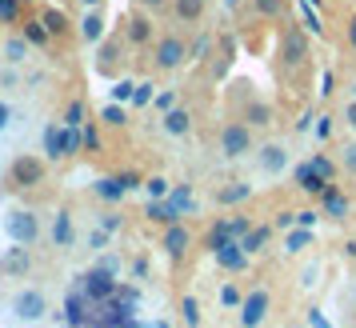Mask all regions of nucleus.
I'll use <instances>...</instances> for the list:
<instances>
[{"instance_id":"obj_44","label":"nucleus","mask_w":356,"mask_h":328,"mask_svg":"<svg viewBox=\"0 0 356 328\" xmlns=\"http://www.w3.org/2000/svg\"><path fill=\"white\" fill-rule=\"evenodd\" d=\"M340 164H344L348 172H356V140H353L348 148H344V152H340Z\"/></svg>"},{"instance_id":"obj_47","label":"nucleus","mask_w":356,"mask_h":328,"mask_svg":"<svg viewBox=\"0 0 356 328\" xmlns=\"http://www.w3.org/2000/svg\"><path fill=\"white\" fill-rule=\"evenodd\" d=\"M344 124H348V129L356 132V97L348 100V108H344Z\"/></svg>"},{"instance_id":"obj_5","label":"nucleus","mask_w":356,"mask_h":328,"mask_svg":"<svg viewBox=\"0 0 356 328\" xmlns=\"http://www.w3.org/2000/svg\"><path fill=\"white\" fill-rule=\"evenodd\" d=\"M248 152H252V129L241 124V120L225 124V129H220V156H225V161H241Z\"/></svg>"},{"instance_id":"obj_8","label":"nucleus","mask_w":356,"mask_h":328,"mask_svg":"<svg viewBox=\"0 0 356 328\" xmlns=\"http://www.w3.org/2000/svg\"><path fill=\"white\" fill-rule=\"evenodd\" d=\"M184 60H188V44H184L180 36H161V40H156V49H152V65L161 68V72H177Z\"/></svg>"},{"instance_id":"obj_9","label":"nucleus","mask_w":356,"mask_h":328,"mask_svg":"<svg viewBox=\"0 0 356 328\" xmlns=\"http://www.w3.org/2000/svg\"><path fill=\"white\" fill-rule=\"evenodd\" d=\"M88 312H92V300L84 296L81 284H72L65 296V325L68 328H88Z\"/></svg>"},{"instance_id":"obj_16","label":"nucleus","mask_w":356,"mask_h":328,"mask_svg":"<svg viewBox=\"0 0 356 328\" xmlns=\"http://www.w3.org/2000/svg\"><path fill=\"white\" fill-rule=\"evenodd\" d=\"M81 40H84V44H100V40H104V17H100V8H84Z\"/></svg>"},{"instance_id":"obj_34","label":"nucleus","mask_w":356,"mask_h":328,"mask_svg":"<svg viewBox=\"0 0 356 328\" xmlns=\"http://www.w3.org/2000/svg\"><path fill=\"white\" fill-rule=\"evenodd\" d=\"M308 245H312V232H305V229L289 232V240H284V248H289V252H305Z\"/></svg>"},{"instance_id":"obj_35","label":"nucleus","mask_w":356,"mask_h":328,"mask_svg":"<svg viewBox=\"0 0 356 328\" xmlns=\"http://www.w3.org/2000/svg\"><path fill=\"white\" fill-rule=\"evenodd\" d=\"M260 17H284V0H252Z\"/></svg>"},{"instance_id":"obj_26","label":"nucleus","mask_w":356,"mask_h":328,"mask_svg":"<svg viewBox=\"0 0 356 328\" xmlns=\"http://www.w3.org/2000/svg\"><path fill=\"white\" fill-rule=\"evenodd\" d=\"M24 56H29V40L24 36H8L4 40V60L8 65H24Z\"/></svg>"},{"instance_id":"obj_24","label":"nucleus","mask_w":356,"mask_h":328,"mask_svg":"<svg viewBox=\"0 0 356 328\" xmlns=\"http://www.w3.org/2000/svg\"><path fill=\"white\" fill-rule=\"evenodd\" d=\"M248 197H252V184H244V181H232V184H225V188L216 192L220 204H241V200H248Z\"/></svg>"},{"instance_id":"obj_6","label":"nucleus","mask_w":356,"mask_h":328,"mask_svg":"<svg viewBox=\"0 0 356 328\" xmlns=\"http://www.w3.org/2000/svg\"><path fill=\"white\" fill-rule=\"evenodd\" d=\"M4 232L13 236V240H20V245H36V236H40V216L33 213V208H13V213L4 216Z\"/></svg>"},{"instance_id":"obj_13","label":"nucleus","mask_w":356,"mask_h":328,"mask_svg":"<svg viewBox=\"0 0 356 328\" xmlns=\"http://www.w3.org/2000/svg\"><path fill=\"white\" fill-rule=\"evenodd\" d=\"M257 164H260V172H264V177H280V172L289 168V148H284V145L257 148Z\"/></svg>"},{"instance_id":"obj_31","label":"nucleus","mask_w":356,"mask_h":328,"mask_svg":"<svg viewBox=\"0 0 356 328\" xmlns=\"http://www.w3.org/2000/svg\"><path fill=\"white\" fill-rule=\"evenodd\" d=\"M145 192H148V200H164L168 192H172V184L164 181V177H148V181H145Z\"/></svg>"},{"instance_id":"obj_42","label":"nucleus","mask_w":356,"mask_h":328,"mask_svg":"<svg viewBox=\"0 0 356 328\" xmlns=\"http://www.w3.org/2000/svg\"><path fill=\"white\" fill-rule=\"evenodd\" d=\"M152 100H156L152 84H136V92H132V104H136V108H145V104H152Z\"/></svg>"},{"instance_id":"obj_30","label":"nucleus","mask_w":356,"mask_h":328,"mask_svg":"<svg viewBox=\"0 0 356 328\" xmlns=\"http://www.w3.org/2000/svg\"><path fill=\"white\" fill-rule=\"evenodd\" d=\"M180 320L188 328H200V300H196V296H184V300H180Z\"/></svg>"},{"instance_id":"obj_39","label":"nucleus","mask_w":356,"mask_h":328,"mask_svg":"<svg viewBox=\"0 0 356 328\" xmlns=\"http://www.w3.org/2000/svg\"><path fill=\"white\" fill-rule=\"evenodd\" d=\"M84 148H88V152H100V129L97 124H92V120H84Z\"/></svg>"},{"instance_id":"obj_17","label":"nucleus","mask_w":356,"mask_h":328,"mask_svg":"<svg viewBox=\"0 0 356 328\" xmlns=\"http://www.w3.org/2000/svg\"><path fill=\"white\" fill-rule=\"evenodd\" d=\"M124 40H129V44H148V40H152V17L136 13V17L124 20Z\"/></svg>"},{"instance_id":"obj_15","label":"nucleus","mask_w":356,"mask_h":328,"mask_svg":"<svg viewBox=\"0 0 356 328\" xmlns=\"http://www.w3.org/2000/svg\"><path fill=\"white\" fill-rule=\"evenodd\" d=\"M188 245H193V232L184 229V224H168V229H164V240H161V248L164 252H168V256H172V261H184V252H188Z\"/></svg>"},{"instance_id":"obj_12","label":"nucleus","mask_w":356,"mask_h":328,"mask_svg":"<svg viewBox=\"0 0 356 328\" xmlns=\"http://www.w3.org/2000/svg\"><path fill=\"white\" fill-rule=\"evenodd\" d=\"M212 256H216V264L220 268H228V272H244L248 268V252H244V245L232 236V240H225V245L212 248Z\"/></svg>"},{"instance_id":"obj_56","label":"nucleus","mask_w":356,"mask_h":328,"mask_svg":"<svg viewBox=\"0 0 356 328\" xmlns=\"http://www.w3.org/2000/svg\"><path fill=\"white\" fill-rule=\"evenodd\" d=\"M84 8H100V0H81Z\"/></svg>"},{"instance_id":"obj_46","label":"nucleus","mask_w":356,"mask_h":328,"mask_svg":"<svg viewBox=\"0 0 356 328\" xmlns=\"http://www.w3.org/2000/svg\"><path fill=\"white\" fill-rule=\"evenodd\" d=\"M100 229L116 232V229H120V216H116V213H104V216H100Z\"/></svg>"},{"instance_id":"obj_41","label":"nucleus","mask_w":356,"mask_h":328,"mask_svg":"<svg viewBox=\"0 0 356 328\" xmlns=\"http://www.w3.org/2000/svg\"><path fill=\"white\" fill-rule=\"evenodd\" d=\"M241 288H236V284H225V288H220V304H225V309H241Z\"/></svg>"},{"instance_id":"obj_38","label":"nucleus","mask_w":356,"mask_h":328,"mask_svg":"<svg viewBox=\"0 0 356 328\" xmlns=\"http://www.w3.org/2000/svg\"><path fill=\"white\" fill-rule=\"evenodd\" d=\"M132 92H136V84L132 81H116L113 84V100L116 104H132Z\"/></svg>"},{"instance_id":"obj_1","label":"nucleus","mask_w":356,"mask_h":328,"mask_svg":"<svg viewBox=\"0 0 356 328\" xmlns=\"http://www.w3.org/2000/svg\"><path fill=\"white\" fill-rule=\"evenodd\" d=\"M44 177H49V164L33 156V152H20L17 161L8 164V184L13 188H40Z\"/></svg>"},{"instance_id":"obj_58","label":"nucleus","mask_w":356,"mask_h":328,"mask_svg":"<svg viewBox=\"0 0 356 328\" xmlns=\"http://www.w3.org/2000/svg\"><path fill=\"white\" fill-rule=\"evenodd\" d=\"M353 97H356V84H353Z\"/></svg>"},{"instance_id":"obj_29","label":"nucleus","mask_w":356,"mask_h":328,"mask_svg":"<svg viewBox=\"0 0 356 328\" xmlns=\"http://www.w3.org/2000/svg\"><path fill=\"white\" fill-rule=\"evenodd\" d=\"M268 236H273V232L268 229H248L241 236V245H244V252H248V256H252V252H260V248L268 245Z\"/></svg>"},{"instance_id":"obj_50","label":"nucleus","mask_w":356,"mask_h":328,"mask_svg":"<svg viewBox=\"0 0 356 328\" xmlns=\"http://www.w3.org/2000/svg\"><path fill=\"white\" fill-rule=\"evenodd\" d=\"M328 132H332V124H328V116H321V120H316V136H321V140H324Z\"/></svg>"},{"instance_id":"obj_53","label":"nucleus","mask_w":356,"mask_h":328,"mask_svg":"<svg viewBox=\"0 0 356 328\" xmlns=\"http://www.w3.org/2000/svg\"><path fill=\"white\" fill-rule=\"evenodd\" d=\"M136 4H140V8H152V13H156V8H164V4H168V0H136Z\"/></svg>"},{"instance_id":"obj_36","label":"nucleus","mask_w":356,"mask_h":328,"mask_svg":"<svg viewBox=\"0 0 356 328\" xmlns=\"http://www.w3.org/2000/svg\"><path fill=\"white\" fill-rule=\"evenodd\" d=\"M20 20V0H0V24H17Z\"/></svg>"},{"instance_id":"obj_18","label":"nucleus","mask_w":356,"mask_h":328,"mask_svg":"<svg viewBox=\"0 0 356 328\" xmlns=\"http://www.w3.org/2000/svg\"><path fill=\"white\" fill-rule=\"evenodd\" d=\"M164 132H168V136H188V132H193V113H188V108H168V113H164Z\"/></svg>"},{"instance_id":"obj_25","label":"nucleus","mask_w":356,"mask_h":328,"mask_svg":"<svg viewBox=\"0 0 356 328\" xmlns=\"http://www.w3.org/2000/svg\"><path fill=\"white\" fill-rule=\"evenodd\" d=\"M40 20H44V28H49L52 36H65V33H68V24H72L65 8H44V13H40Z\"/></svg>"},{"instance_id":"obj_21","label":"nucleus","mask_w":356,"mask_h":328,"mask_svg":"<svg viewBox=\"0 0 356 328\" xmlns=\"http://www.w3.org/2000/svg\"><path fill=\"white\" fill-rule=\"evenodd\" d=\"M168 204H172V213L177 216H188L196 213V197H193V184H172V192H168Z\"/></svg>"},{"instance_id":"obj_2","label":"nucleus","mask_w":356,"mask_h":328,"mask_svg":"<svg viewBox=\"0 0 356 328\" xmlns=\"http://www.w3.org/2000/svg\"><path fill=\"white\" fill-rule=\"evenodd\" d=\"M332 172H337V168H332V161H328V156H312L308 164H300V168H296V184H300L305 192H312V197H321L324 188L332 184Z\"/></svg>"},{"instance_id":"obj_22","label":"nucleus","mask_w":356,"mask_h":328,"mask_svg":"<svg viewBox=\"0 0 356 328\" xmlns=\"http://www.w3.org/2000/svg\"><path fill=\"white\" fill-rule=\"evenodd\" d=\"M145 216L152 220V224H164V229L180 220V216L172 213V204H168V200H148V204H145Z\"/></svg>"},{"instance_id":"obj_45","label":"nucleus","mask_w":356,"mask_h":328,"mask_svg":"<svg viewBox=\"0 0 356 328\" xmlns=\"http://www.w3.org/2000/svg\"><path fill=\"white\" fill-rule=\"evenodd\" d=\"M120 181H124V188H129V192H132V188H145L140 172H132V168H129V172H120Z\"/></svg>"},{"instance_id":"obj_20","label":"nucleus","mask_w":356,"mask_h":328,"mask_svg":"<svg viewBox=\"0 0 356 328\" xmlns=\"http://www.w3.org/2000/svg\"><path fill=\"white\" fill-rule=\"evenodd\" d=\"M92 192H97L100 200H108V204H120V200L129 197V188H124V181H120V172H116V177H100V181L92 184Z\"/></svg>"},{"instance_id":"obj_49","label":"nucleus","mask_w":356,"mask_h":328,"mask_svg":"<svg viewBox=\"0 0 356 328\" xmlns=\"http://www.w3.org/2000/svg\"><path fill=\"white\" fill-rule=\"evenodd\" d=\"M8 120H13V108H8V104H4V100H0V132L8 129Z\"/></svg>"},{"instance_id":"obj_7","label":"nucleus","mask_w":356,"mask_h":328,"mask_svg":"<svg viewBox=\"0 0 356 328\" xmlns=\"http://www.w3.org/2000/svg\"><path fill=\"white\" fill-rule=\"evenodd\" d=\"M29 272H33V252H29V245L13 240V245L0 252V277L4 280H24Z\"/></svg>"},{"instance_id":"obj_4","label":"nucleus","mask_w":356,"mask_h":328,"mask_svg":"<svg viewBox=\"0 0 356 328\" xmlns=\"http://www.w3.org/2000/svg\"><path fill=\"white\" fill-rule=\"evenodd\" d=\"M13 316L17 320H24V325H36V320H44V312H49V296L40 293V288H20L17 296H13Z\"/></svg>"},{"instance_id":"obj_43","label":"nucleus","mask_w":356,"mask_h":328,"mask_svg":"<svg viewBox=\"0 0 356 328\" xmlns=\"http://www.w3.org/2000/svg\"><path fill=\"white\" fill-rule=\"evenodd\" d=\"M108 236H113L108 229H92V232H88V248H97V252H100V248L108 245Z\"/></svg>"},{"instance_id":"obj_27","label":"nucleus","mask_w":356,"mask_h":328,"mask_svg":"<svg viewBox=\"0 0 356 328\" xmlns=\"http://www.w3.org/2000/svg\"><path fill=\"white\" fill-rule=\"evenodd\" d=\"M100 120H104L108 129H124V124H129V113H124V104H116V100H108V104L100 108Z\"/></svg>"},{"instance_id":"obj_11","label":"nucleus","mask_w":356,"mask_h":328,"mask_svg":"<svg viewBox=\"0 0 356 328\" xmlns=\"http://www.w3.org/2000/svg\"><path fill=\"white\" fill-rule=\"evenodd\" d=\"M40 145H44V156H49V161H68V129H65V120H49L44 132H40Z\"/></svg>"},{"instance_id":"obj_55","label":"nucleus","mask_w":356,"mask_h":328,"mask_svg":"<svg viewBox=\"0 0 356 328\" xmlns=\"http://www.w3.org/2000/svg\"><path fill=\"white\" fill-rule=\"evenodd\" d=\"M348 44H353V49H356V17L348 20Z\"/></svg>"},{"instance_id":"obj_40","label":"nucleus","mask_w":356,"mask_h":328,"mask_svg":"<svg viewBox=\"0 0 356 328\" xmlns=\"http://www.w3.org/2000/svg\"><path fill=\"white\" fill-rule=\"evenodd\" d=\"M152 108H156V113H168V108H177V88H164V92H156Z\"/></svg>"},{"instance_id":"obj_23","label":"nucleus","mask_w":356,"mask_h":328,"mask_svg":"<svg viewBox=\"0 0 356 328\" xmlns=\"http://www.w3.org/2000/svg\"><path fill=\"white\" fill-rule=\"evenodd\" d=\"M204 4H209V0H172V13H177V20H184V24H196L200 13H204Z\"/></svg>"},{"instance_id":"obj_37","label":"nucleus","mask_w":356,"mask_h":328,"mask_svg":"<svg viewBox=\"0 0 356 328\" xmlns=\"http://www.w3.org/2000/svg\"><path fill=\"white\" fill-rule=\"evenodd\" d=\"M248 124H260V129L273 124V108H268V104H252V108H248Z\"/></svg>"},{"instance_id":"obj_51","label":"nucleus","mask_w":356,"mask_h":328,"mask_svg":"<svg viewBox=\"0 0 356 328\" xmlns=\"http://www.w3.org/2000/svg\"><path fill=\"white\" fill-rule=\"evenodd\" d=\"M100 268H108V272L116 277V272H120V261H116V256H104V261H100Z\"/></svg>"},{"instance_id":"obj_10","label":"nucleus","mask_w":356,"mask_h":328,"mask_svg":"<svg viewBox=\"0 0 356 328\" xmlns=\"http://www.w3.org/2000/svg\"><path fill=\"white\" fill-rule=\"evenodd\" d=\"M268 293L264 288H257V293H248L241 300V328H260L264 320H268Z\"/></svg>"},{"instance_id":"obj_48","label":"nucleus","mask_w":356,"mask_h":328,"mask_svg":"<svg viewBox=\"0 0 356 328\" xmlns=\"http://www.w3.org/2000/svg\"><path fill=\"white\" fill-rule=\"evenodd\" d=\"M204 52H209V36H200L193 49H188V56H204Z\"/></svg>"},{"instance_id":"obj_52","label":"nucleus","mask_w":356,"mask_h":328,"mask_svg":"<svg viewBox=\"0 0 356 328\" xmlns=\"http://www.w3.org/2000/svg\"><path fill=\"white\" fill-rule=\"evenodd\" d=\"M316 216L321 213H296V224H316Z\"/></svg>"},{"instance_id":"obj_57","label":"nucleus","mask_w":356,"mask_h":328,"mask_svg":"<svg viewBox=\"0 0 356 328\" xmlns=\"http://www.w3.org/2000/svg\"><path fill=\"white\" fill-rule=\"evenodd\" d=\"M152 328H168V325H164V320H156V325H152Z\"/></svg>"},{"instance_id":"obj_28","label":"nucleus","mask_w":356,"mask_h":328,"mask_svg":"<svg viewBox=\"0 0 356 328\" xmlns=\"http://www.w3.org/2000/svg\"><path fill=\"white\" fill-rule=\"evenodd\" d=\"M24 40H29V44H49L52 33L44 28V20L36 17V20H24Z\"/></svg>"},{"instance_id":"obj_32","label":"nucleus","mask_w":356,"mask_h":328,"mask_svg":"<svg viewBox=\"0 0 356 328\" xmlns=\"http://www.w3.org/2000/svg\"><path fill=\"white\" fill-rule=\"evenodd\" d=\"M116 52H120V40H108V44H100V60H97L100 72H108V68L116 65Z\"/></svg>"},{"instance_id":"obj_14","label":"nucleus","mask_w":356,"mask_h":328,"mask_svg":"<svg viewBox=\"0 0 356 328\" xmlns=\"http://www.w3.org/2000/svg\"><path fill=\"white\" fill-rule=\"evenodd\" d=\"M49 236H52V248H72L76 245V224H72V213H68V208H56Z\"/></svg>"},{"instance_id":"obj_54","label":"nucleus","mask_w":356,"mask_h":328,"mask_svg":"<svg viewBox=\"0 0 356 328\" xmlns=\"http://www.w3.org/2000/svg\"><path fill=\"white\" fill-rule=\"evenodd\" d=\"M308 320H312V328H328V320H324V316H321V309L312 312V316H308Z\"/></svg>"},{"instance_id":"obj_33","label":"nucleus","mask_w":356,"mask_h":328,"mask_svg":"<svg viewBox=\"0 0 356 328\" xmlns=\"http://www.w3.org/2000/svg\"><path fill=\"white\" fill-rule=\"evenodd\" d=\"M65 124L68 129H84V100H72L65 108Z\"/></svg>"},{"instance_id":"obj_19","label":"nucleus","mask_w":356,"mask_h":328,"mask_svg":"<svg viewBox=\"0 0 356 328\" xmlns=\"http://www.w3.org/2000/svg\"><path fill=\"white\" fill-rule=\"evenodd\" d=\"M305 56H308V40H305V33H300L296 24H289V28H284V60L300 65Z\"/></svg>"},{"instance_id":"obj_3","label":"nucleus","mask_w":356,"mask_h":328,"mask_svg":"<svg viewBox=\"0 0 356 328\" xmlns=\"http://www.w3.org/2000/svg\"><path fill=\"white\" fill-rule=\"evenodd\" d=\"M76 284L84 288V296H88L92 304H104V300H113V293H116V277L108 268H100V264H92L88 272H81Z\"/></svg>"}]
</instances>
